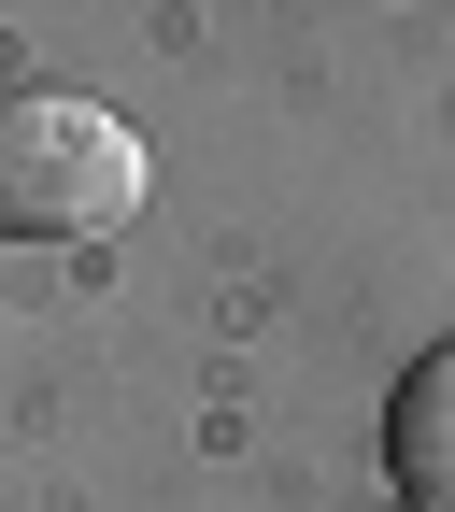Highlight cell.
<instances>
[{"mask_svg":"<svg viewBox=\"0 0 455 512\" xmlns=\"http://www.w3.org/2000/svg\"><path fill=\"white\" fill-rule=\"evenodd\" d=\"M384 456H399V498L455 512V342H427L399 370V399H384Z\"/></svg>","mask_w":455,"mask_h":512,"instance_id":"2","label":"cell"},{"mask_svg":"<svg viewBox=\"0 0 455 512\" xmlns=\"http://www.w3.org/2000/svg\"><path fill=\"white\" fill-rule=\"evenodd\" d=\"M143 214V128L100 100H0V242H100Z\"/></svg>","mask_w":455,"mask_h":512,"instance_id":"1","label":"cell"},{"mask_svg":"<svg viewBox=\"0 0 455 512\" xmlns=\"http://www.w3.org/2000/svg\"><path fill=\"white\" fill-rule=\"evenodd\" d=\"M399 512H427V498H399Z\"/></svg>","mask_w":455,"mask_h":512,"instance_id":"3","label":"cell"}]
</instances>
